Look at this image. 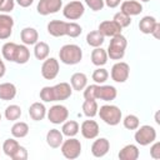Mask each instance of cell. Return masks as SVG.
Returning a JSON list of instances; mask_svg holds the SVG:
<instances>
[{
  "instance_id": "cell-1",
  "label": "cell",
  "mask_w": 160,
  "mask_h": 160,
  "mask_svg": "<svg viewBox=\"0 0 160 160\" xmlns=\"http://www.w3.org/2000/svg\"><path fill=\"white\" fill-rule=\"evenodd\" d=\"M72 88L68 82H60L54 86H44L40 90V99L44 102L62 101L71 96Z\"/></svg>"
},
{
  "instance_id": "cell-2",
  "label": "cell",
  "mask_w": 160,
  "mask_h": 160,
  "mask_svg": "<svg viewBox=\"0 0 160 160\" xmlns=\"http://www.w3.org/2000/svg\"><path fill=\"white\" fill-rule=\"evenodd\" d=\"M60 61L66 65H76L82 59V50L76 44H66L59 51Z\"/></svg>"
},
{
  "instance_id": "cell-3",
  "label": "cell",
  "mask_w": 160,
  "mask_h": 160,
  "mask_svg": "<svg viewBox=\"0 0 160 160\" xmlns=\"http://www.w3.org/2000/svg\"><path fill=\"white\" fill-rule=\"evenodd\" d=\"M126 46H128V40L122 34L112 36L106 50L108 58H110L111 60H121L125 55Z\"/></svg>"
},
{
  "instance_id": "cell-4",
  "label": "cell",
  "mask_w": 160,
  "mask_h": 160,
  "mask_svg": "<svg viewBox=\"0 0 160 160\" xmlns=\"http://www.w3.org/2000/svg\"><path fill=\"white\" fill-rule=\"evenodd\" d=\"M98 114L100 119L110 126L118 125L122 118V112L116 105H102L98 110Z\"/></svg>"
},
{
  "instance_id": "cell-5",
  "label": "cell",
  "mask_w": 160,
  "mask_h": 160,
  "mask_svg": "<svg viewBox=\"0 0 160 160\" xmlns=\"http://www.w3.org/2000/svg\"><path fill=\"white\" fill-rule=\"evenodd\" d=\"M135 141L141 146H148L156 140V130L151 125L139 126L134 135Z\"/></svg>"
},
{
  "instance_id": "cell-6",
  "label": "cell",
  "mask_w": 160,
  "mask_h": 160,
  "mask_svg": "<svg viewBox=\"0 0 160 160\" xmlns=\"http://www.w3.org/2000/svg\"><path fill=\"white\" fill-rule=\"evenodd\" d=\"M60 150L61 154L64 155V158L74 160L78 159L81 154V142L80 140H78L76 138H69L68 140H64L62 144L60 145Z\"/></svg>"
},
{
  "instance_id": "cell-7",
  "label": "cell",
  "mask_w": 160,
  "mask_h": 160,
  "mask_svg": "<svg viewBox=\"0 0 160 160\" xmlns=\"http://www.w3.org/2000/svg\"><path fill=\"white\" fill-rule=\"evenodd\" d=\"M46 116H48L50 122H52L55 125H59V124H62L64 121L68 120L69 110H68L66 106H64L61 104H56V105H52L46 111Z\"/></svg>"
},
{
  "instance_id": "cell-8",
  "label": "cell",
  "mask_w": 160,
  "mask_h": 160,
  "mask_svg": "<svg viewBox=\"0 0 160 160\" xmlns=\"http://www.w3.org/2000/svg\"><path fill=\"white\" fill-rule=\"evenodd\" d=\"M84 12H85V6L81 1L78 0L68 2L62 9V14L68 20H78L84 15Z\"/></svg>"
},
{
  "instance_id": "cell-9",
  "label": "cell",
  "mask_w": 160,
  "mask_h": 160,
  "mask_svg": "<svg viewBox=\"0 0 160 160\" xmlns=\"http://www.w3.org/2000/svg\"><path fill=\"white\" fill-rule=\"evenodd\" d=\"M60 70L59 60L55 58H46L41 65V75L46 80H54Z\"/></svg>"
},
{
  "instance_id": "cell-10",
  "label": "cell",
  "mask_w": 160,
  "mask_h": 160,
  "mask_svg": "<svg viewBox=\"0 0 160 160\" xmlns=\"http://www.w3.org/2000/svg\"><path fill=\"white\" fill-rule=\"evenodd\" d=\"M129 74H130V66L124 61L115 62L110 71L111 79L115 82H125L129 79Z\"/></svg>"
},
{
  "instance_id": "cell-11",
  "label": "cell",
  "mask_w": 160,
  "mask_h": 160,
  "mask_svg": "<svg viewBox=\"0 0 160 160\" xmlns=\"http://www.w3.org/2000/svg\"><path fill=\"white\" fill-rule=\"evenodd\" d=\"M62 6V0H39L36 10L40 15H50L58 12Z\"/></svg>"
},
{
  "instance_id": "cell-12",
  "label": "cell",
  "mask_w": 160,
  "mask_h": 160,
  "mask_svg": "<svg viewBox=\"0 0 160 160\" xmlns=\"http://www.w3.org/2000/svg\"><path fill=\"white\" fill-rule=\"evenodd\" d=\"M118 96V90L112 85H98L95 90V99L104 101H112Z\"/></svg>"
},
{
  "instance_id": "cell-13",
  "label": "cell",
  "mask_w": 160,
  "mask_h": 160,
  "mask_svg": "<svg viewBox=\"0 0 160 160\" xmlns=\"http://www.w3.org/2000/svg\"><path fill=\"white\" fill-rule=\"evenodd\" d=\"M98 30L102 34L104 38H106V36L108 38H112L115 35L121 34V30L122 29L114 20H105V21H102V22L99 24Z\"/></svg>"
},
{
  "instance_id": "cell-14",
  "label": "cell",
  "mask_w": 160,
  "mask_h": 160,
  "mask_svg": "<svg viewBox=\"0 0 160 160\" xmlns=\"http://www.w3.org/2000/svg\"><path fill=\"white\" fill-rule=\"evenodd\" d=\"M99 130H100L99 124L95 120H85V121H82V124L80 126L81 135L85 139H89V140L96 139L98 135H99Z\"/></svg>"
},
{
  "instance_id": "cell-15",
  "label": "cell",
  "mask_w": 160,
  "mask_h": 160,
  "mask_svg": "<svg viewBox=\"0 0 160 160\" xmlns=\"http://www.w3.org/2000/svg\"><path fill=\"white\" fill-rule=\"evenodd\" d=\"M14 19L8 14H0V40H6L12 32Z\"/></svg>"
},
{
  "instance_id": "cell-16",
  "label": "cell",
  "mask_w": 160,
  "mask_h": 160,
  "mask_svg": "<svg viewBox=\"0 0 160 160\" xmlns=\"http://www.w3.org/2000/svg\"><path fill=\"white\" fill-rule=\"evenodd\" d=\"M110 150V142L106 138H98L91 145V154L95 158L105 156Z\"/></svg>"
},
{
  "instance_id": "cell-17",
  "label": "cell",
  "mask_w": 160,
  "mask_h": 160,
  "mask_svg": "<svg viewBox=\"0 0 160 160\" xmlns=\"http://www.w3.org/2000/svg\"><path fill=\"white\" fill-rule=\"evenodd\" d=\"M48 32L51 36L55 38H61L66 35V30H68V22L62 21V20H51L48 24Z\"/></svg>"
},
{
  "instance_id": "cell-18",
  "label": "cell",
  "mask_w": 160,
  "mask_h": 160,
  "mask_svg": "<svg viewBox=\"0 0 160 160\" xmlns=\"http://www.w3.org/2000/svg\"><path fill=\"white\" fill-rule=\"evenodd\" d=\"M120 11L129 16H136L142 11V5L140 4V1L136 0H126L121 2Z\"/></svg>"
},
{
  "instance_id": "cell-19",
  "label": "cell",
  "mask_w": 160,
  "mask_h": 160,
  "mask_svg": "<svg viewBox=\"0 0 160 160\" xmlns=\"http://www.w3.org/2000/svg\"><path fill=\"white\" fill-rule=\"evenodd\" d=\"M20 38H21V41L24 45H35L38 41H39V34H38V30L34 29V28H24L20 32Z\"/></svg>"
},
{
  "instance_id": "cell-20",
  "label": "cell",
  "mask_w": 160,
  "mask_h": 160,
  "mask_svg": "<svg viewBox=\"0 0 160 160\" xmlns=\"http://www.w3.org/2000/svg\"><path fill=\"white\" fill-rule=\"evenodd\" d=\"M140 155L139 148L134 144H128L125 145L118 154L120 160H136Z\"/></svg>"
},
{
  "instance_id": "cell-21",
  "label": "cell",
  "mask_w": 160,
  "mask_h": 160,
  "mask_svg": "<svg viewBox=\"0 0 160 160\" xmlns=\"http://www.w3.org/2000/svg\"><path fill=\"white\" fill-rule=\"evenodd\" d=\"M64 141V135L60 130L58 129H50L46 134V142L50 148L52 149H58L60 148V145Z\"/></svg>"
},
{
  "instance_id": "cell-22",
  "label": "cell",
  "mask_w": 160,
  "mask_h": 160,
  "mask_svg": "<svg viewBox=\"0 0 160 160\" xmlns=\"http://www.w3.org/2000/svg\"><path fill=\"white\" fill-rule=\"evenodd\" d=\"M29 116L34 121H41L46 116V108L42 102H32L29 108Z\"/></svg>"
},
{
  "instance_id": "cell-23",
  "label": "cell",
  "mask_w": 160,
  "mask_h": 160,
  "mask_svg": "<svg viewBox=\"0 0 160 160\" xmlns=\"http://www.w3.org/2000/svg\"><path fill=\"white\" fill-rule=\"evenodd\" d=\"M16 96V86L12 82H1L0 84V100L9 101Z\"/></svg>"
},
{
  "instance_id": "cell-24",
  "label": "cell",
  "mask_w": 160,
  "mask_h": 160,
  "mask_svg": "<svg viewBox=\"0 0 160 160\" xmlns=\"http://www.w3.org/2000/svg\"><path fill=\"white\" fill-rule=\"evenodd\" d=\"M70 84L72 90H76V91L84 90L85 86L88 85V76L84 72H75L70 78Z\"/></svg>"
},
{
  "instance_id": "cell-25",
  "label": "cell",
  "mask_w": 160,
  "mask_h": 160,
  "mask_svg": "<svg viewBox=\"0 0 160 160\" xmlns=\"http://www.w3.org/2000/svg\"><path fill=\"white\" fill-rule=\"evenodd\" d=\"M91 62L95 66H102L108 62V52L104 50L101 46L100 48H94L91 51Z\"/></svg>"
},
{
  "instance_id": "cell-26",
  "label": "cell",
  "mask_w": 160,
  "mask_h": 160,
  "mask_svg": "<svg viewBox=\"0 0 160 160\" xmlns=\"http://www.w3.org/2000/svg\"><path fill=\"white\" fill-rule=\"evenodd\" d=\"M156 22H158V20L154 16L146 15L139 21V29H140V31L142 34H151V31L154 30Z\"/></svg>"
},
{
  "instance_id": "cell-27",
  "label": "cell",
  "mask_w": 160,
  "mask_h": 160,
  "mask_svg": "<svg viewBox=\"0 0 160 160\" xmlns=\"http://www.w3.org/2000/svg\"><path fill=\"white\" fill-rule=\"evenodd\" d=\"M105 41V38L99 30H92L86 35V42L91 48H100Z\"/></svg>"
},
{
  "instance_id": "cell-28",
  "label": "cell",
  "mask_w": 160,
  "mask_h": 160,
  "mask_svg": "<svg viewBox=\"0 0 160 160\" xmlns=\"http://www.w3.org/2000/svg\"><path fill=\"white\" fill-rule=\"evenodd\" d=\"M80 130V126L78 124V121L75 120H66L62 122V126H61V132L62 135L68 136V138H72L75 136Z\"/></svg>"
},
{
  "instance_id": "cell-29",
  "label": "cell",
  "mask_w": 160,
  "mask_h": 160,
  "mask_svg": "<svg viewBox=\"0 0 160 160\" xmlns=\"http://www.w3.org/2000/svg\"><path fill=\"white\" fill-rule=\"evenodd\" d=\"M18 45L19 44H15L12 41H9V42H5L1 48V54H2V58L8 61H12L15 60V55H16V50H18Z\"/></svg>"
},
{
  "instance_id": "cell-30",
  "label": "cell",
  "mask_w": 160,
  "mask_h": 160,
  "mask_svg": "<svg viewBox=\"0 0 160 160\" xmlns=\"http://www.w3.org/2000/svg\"><path fill=\"white\" fill-rule=\"evenodd\" d=\"M29 134V125L24 121H16L11 126V135L15 139H22Z\"/></svg>"
},
{
  "instance_id": "cell-31",
  "label": "cell",
  "mask_w": 160,
  "mask_h": 160,
  "mask_svg": "<svg viewBox=\"0 0 160 160\" xmlns=\"http://www.w3.org/2000/svg\"><path fill=\"white\" fill-rule=\"evenodd\" d=\"M50 46L45 41H38L34 45V55L38 60H45L49 56Z\"/></svg>"
},
{
  "instance_id": "cell-32",
  "label": "cell",
  "mask_w": 160,
  "mask_h": 160,
  "mask_svg": "<svg viewBox=\"0 0 160 160\" xmlns=\"http://www.w3.org/2000/svg\"><path fill=\"white\" fill-rule=\"evenodd\" d=\"M30 60V50L28 49L26 45L21 44L18 45V50H16V55H15V60L14 62L16 64H26Z\"/></svg>"
},
{
  "instance_id": "cell-33",
  "label": "cell",
  "mask_w": 160,
  "mask_h": 160,
  "mask_svg": "<svg viewBox=\"0 0 160 160\" xmlns=\"http://www.w3.org/2000/svg\"><path fill=\"white\" fill-rule=\"evenodd\" d=\"M98 110H99V106H98V102L96 100H85L84 104H82V112L85 116L88 118H94L98 115Z\"/></svg>"
},
{
  "instance_id": "cell-34",
  "label": "cell",
  "mask_w": 160,
  "mask_h": 160,
  "mask_svg": "<svg viewBox=\"0 0 160 160\" xmlns=\"http://www.w3.org/2000/svg\"><path fill=\"white\" fill-rule=\"evenodd\" d=\"M4 115H5L6 120H9V121H16L21 116V108L19 105H15V104L9 105V106H6Z\"/></svg>"
},
{
  "instance_id": "cell-35",
  "label": "cell",
  "mask_w": 160,
  "mask_h": 160,
  "mask_svg": "<svg viewBox=\"0 0 160 160\" xmlns=\"http://www.w3.org/2000/svg\"><path fill=\"white\" fill-rule=\"evenodd\" d=\"M19 146H20V144L18 142V140H15V139H6L4 141V144H2V151H4V154L6 156L11 158L15 154V151L18 150Z\"/></svg>"
},
{
  "instance_id": "cell-36",
  "label": "cell",
  "mask_w": 160,
  "mask_h": 160,
  "mask_svg": "<svg viewBox=\"0 0 160 160\" xmlns=\"http://www.w3.org/2000/svg\"><path fill=\"white\" fill-rule=\"evenodd\" d=\"M122 125H124V128L128 129V130H136V129L140 126V120H139V118H138L136 115L129 114V115H126V116L124 118Z\"/></svg>"
},
{
  "instance_id": "cell-37",
  "label": "cell",
  "mask_w": 160,
  "mask_h": 160,
  "mask_svg": "<svg viewBox=\"0 0 160 160\" xmlns=\"http://www.w3.org/2000/svg\"><path fill=\"white\" fill-rule=\"evenodd\" d=\"M91 78H92V80H94L96 84H104V82L108 80V78H109V72H108L106 69L99 66L98 69L94 70Z\"/></svg>"
},
{
  "instance_id": "cell-38",
  "label": "cell",
  "mask_w": 160,
  "mask_h": 160,
  "mask_svg": "<svg viewBox=\"0 0 160 160\" xmlns=\"http://www.w3.org/2000/svg\"><path fill=\"white\" fill-rule=\"evenodd\" d=\"M121 29H124V28H128L130 24H131V16H129V15H126V14H124V12H121V11H119V12H116L115 15H114V19H112Z\"/></svg>"
},
{
  "instance_id": "cell-39",
  "label": "cell",
  "mask_w": 160,
  "mask_h": 160,
  "mask_svg": "<svg viewBox=\"0 0 160 160\" xmlns=\"http://www.w3.org/2000/svg\"><path fill=\"white\" fill-rule=\"evenodd\" d=\"M82 32V28L76 22H68V30L66 35L70 38H78Z\"/></svg>"
},
{
  "instance_id": "cell-40",
  "label": "cell",
  "mask_w": 160,
  "mask_h": 160,
  "mask_svg": "<svg viewBox=\"0 0 160 160\" xmlns=\"http://www.w3.org/2000/svg\"><path fill=\"white\" fill-rule=\"evenodd\" d=\"M85 4L92 10V11H100L104 8V0H84Z\"/></svg>"
},
{
  "instance_id": "cell-41",
  "label": "cell",
  "mask_w": 160,
  "mask_h": 160,
  "mask_svg": "<svg viewBox=\"0 0 160 160\" xmlns=\"http://www.w3.org/2000/svg\"><path fill=\"white\" fill-rule=\"evenodd\" d=\"M12 160H26L28 159V150L24 146H19L18 150L15 151V154L11 156Z\"/></svg>"
},
{
  "instance_id": "cell-42",
  "label": "cell",
  "mask_w": 160,
  "mask_h": 160,
  "mask_svg": "<svg viewBox=\"0 0 160 160\" xmlns=\"http://www.w3.org/2000/svg\"><path fill=\"white\" fill-rule=\"evenodd\" d=\"M14 6H15V0H4L2 5L0 6V11L2 14L11 12L14 10Z\"/></svg>"
},
{
  "instance_id": "cell-43",
  "label": "cell",
  "mask_w": 160,
  "mask_h": 160,
  "mask_svg": "<svg viewBox=\"0 0 160 160\" xmlns=\"http://www.w3.org/2000/svg\"><path fill=\"white\" fill-rule=\"evenodd\" d=\"M150 156L152 159H160V142L159 141H154V144L150 148Z\"/></svg>"
},
{
  "instance_id": "cell-44",
  "label": "cell",
  "mask_w": 160,
  "mask_h": 160,
  "mask_svg": "<svg viewBox=\"0 0 160 160\" xmlns=\"http://www.w3.org/2000/svg\"><path fill=\"white\" fill-rule=\"evenodd\" d=\"M104 4L110 8V9H114V8H118L120 4H121V0H104Z\"/></svg>"
},
{
  "instance_id": "cell-45",
  "label": "cell",
  "mask_w": 160,
  "mask_h": 160,
  "mask_svg": "<svg viewBox=\"0 0 160 160\" xmlns=\"http://www.w3.org/2000/svg\"><path fill=\"white\" fill-rule=\"evenodd\" d=\"M18 4H19V6H21V8H29L32 2H34V0H15Z\"/></svg>"
},
{
  "instance_id": "cell-46",
  "label": "cell",
  "mask_w": 160,
  "mask_h": 160,
  "mask_svg": "<svg viewBox=\"0 0 160 160\" xmlns=\"http://www.w3.org/2000/svg\"><path fill=\"white\" fill-rule=\"evenodd\" d=\"M160 24L159 22H156V25H155V28H154V30L151 31V35L155 38V39H159L160 38Z\"/></svg>"
},
{
  "instance_id": "cell-47",
  "label": "cell",
  "mask_w": 160,
  "mask_h": 160,
  "mask_svg": "<svg viewBox=\"0 0 160 160\" xmlns=\"http://www.w3.org/2000/svg\"><path fill=\"white\" fill-rule=\"evenodd\" d=\"M5 71H6L5 64H4V61H2V60H1V58H0V79L5 75Z\"/></svg>"
},
{
  "instance_id": "cell-48",
  "label": "cell",
  "mask_w": 160,
  "mask_h": 160,
  "mask_svg": "<svg viewBox=\"0 0 160 160\" xmlns=\"http://www.w3.org/2000/svg\"><path fill=\"white\" fill-rule=\"evenodd\" d=\"M140 1H142V2H148V1H150V0H140Z\"/></svg>"
},
{
  "instance_id": "cell-49",
  "label": "cell",
  "mask_w": 160,
  "mask_h": 160,
  "mask_svg": "<svg viewBox=\"0 0 160 160\" xmlns=\"http://www.w3.org/2000/svg\"><path fill=\"white\" fill-rule=\"evenodd\" d=\"M2 2H4V0H0V6L2 5Z\"/></svg>"
},
{
  "instance_id": "cell-50",
  "label": "cell",
  "mask_w": 160,
  "mask_h": 160,
  "mask_svg": "<svg viewBox=\"0 0 160 160\" xmlns=\"http://www.w3.org/2000/svg\"><path fill=\"white\" fill-rule=\"evenodd\" d=\"M0 121H1V114H0Z\"/></svg>"
}]
</instances>
